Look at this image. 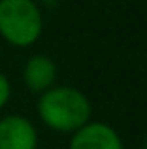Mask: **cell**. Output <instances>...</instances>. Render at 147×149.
<instances>
[{
    "mask_svg": "<svg viewBox=\"0 0 147 149\" xmlns=\"http://www.w3.org/2000/svg\"><path fill=\"white\" fill-rule=\"evenodd\" d=\"M68 149H125L119 132L104 121H89L76 130Z\"/></svg>",
    "mask_w": 147,
    "mask_h": 149,
    "instance_id": "obj_4",
    "label": "cell"
},
{
    "mask_svg": "<svg viewBox=\"0 0 147 149\" xmlns=\"http://www.w3.org/2000/svg\"><path fill=\"white\" fill-rule=\"evenodd\" d=\"M10 98H11V81L4 72H0V109L6 108Z\"/></svg>",
    "mask_w": 147,
    "mask_h": 149,
    "instance_id": "obj_6",
    "label": "cell"
},
{
    "mask_svg": "<svg viewBox=\"0 0 147 149\" xmlns=\"http://www.w3.org/2000/svg\"><path fill=\"white\" fill-rule=\"evenodd\" d=\"M40 121L55 132L74 134L91 121V102L83 91L68 85H55L38 96Z\"/></svg>",
    "mask_w": 147,
    "mask_h": 149,
    "instance_id": "obj_1",
    "label": "cell"
},
{
    "mask_svg": "<svg viewBox=\"0 0 147 149\" xmlns=\"http://www.w3.org/2000/svg\"><path fill=\"white\" fill-rule=\"evenodd\" d=\"M44 32V15L36 0H0V38L13 47L34 45Z\"/></svg>",
    "mask_w": 147,
    "mask_h": 149,
    "instance_id": "obj_2",
    "label": "cell"
},
{
    "mask_svg": "<svg viewBox=\"0 0 147 149\" xmlns=\"http://www.w3.org/2000/svg\"><path fill=\"white\" fill-rule=\"evenodd\" d=\"M0 149H38V130L25 115L11 113L0 119Z\"/></svg>",
    "mask_w": 147,
    "mask_h": 149,
    "instance_id": "obj_3",
    "label": "cell"
},
{
    "mask_svg": "<svg viewBox=\"0 0 147 149\" xmlns=\"http://www.w3.org/2000/svg\"><path fill=\"white\" fill-rule=\"evenodd\" d=\"M145 149H147V140H145Z\"/></svg>",
    "mask_w": 147,
    "mask_h": 149,
    "instance_id": "obj_7",
    "label": "cell"
},
{
    "mask_svg": "<svg viewBox=\"0 0 147 149\" xmlns=\"http://www.w3.org/2000/svg\"><path fill=\"white\" fill-rule=\"evenodd\" d=\"M57 64L49 55H32L23 68V83L32 95H44L57 81Z\"/></svg>",
    "mask_w": 147,
    "mask_h": 149,
    "instance_id": "obj_5",
    "label": "cell"
}]
</instances>
